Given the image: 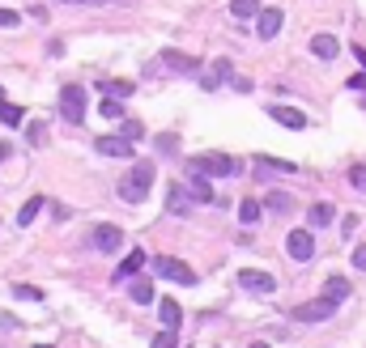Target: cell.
<instances>
[{"label": "cell", "instance_id": "26", "mask_svg": "<svg viewBox=\"0 0 366 348\" xmlns=\"http://www.w3.org/2000/svg\"><path fill=\"white\" fill-rule=\"evenodd\" d=\"M103 119H111V123H124V119H128V115H124V107H119L111 94L103 98Z\"/></svg>", "mask_w": 366, "mask_h": 348}, {"label": "cell", "instance_id": "42", "mask_svg": "<svg viewBox=\"0 0 366 348\" xmlns=\"http://www.w3.org/2000/svg\"><path fill=\"white\" fill-rule=\"evenodd\" d=\"M85 5H107V0H85Z\"/></svg>", "mask_w": 366, "mask_h": 348}, {"label": "cell", "instance_id": "34", "mask_svg": "<svg viewBox=\"0 0 366 348\" xmlns=\"http://www.w3.org/2000/svg\"><path fill=\"white\" fill-rule=\"evenodd\" d=\"M362 226V217L358 213H349V217H340V234H345V238H354V230Z\"/></svg>", "mask_w": 366, "mask_h": 348}, {"label": "cell", "instance_id": "28", "mask_svg": "<svg viewBox=\"0 0 366 348\" xmlns=\"http://www.w3.org/2000/svg\"><path fill=\"white\" fill-rule=\"evenodd\" d=\"M99 89H103V94H111V98H128L136 85H132V81H103Z\"/></svg>", "mask_w": 366, "mask_h": 348}, {"label": "cell", "instance_id": "13", "mask_svg": "<svg viewBox=\"0 0 366 348\" xmlns=\"http://www.w3.org/2000/svg\"><path fill=\"white\" fill-rule=\"evenodd\" d=\"M145 259H150V255H145V251H128L124 259H119V268H115V281H132L136 272L145 268Z\"/></svg>", "mask_w": 366, "mask_h": 348}, {"label": "cell", "instance_id": "33", "mask_svg": "<svg viewBox=\"0 0 366 348\" xmlns=\"http://www.w3.org/2000/svg\"><path fill=\"white\" fill-rule=\"evenodd\" d=\"M154 144L162 149V153H175V149H179V136H175V132H162V136H158Z\"/></svg>", "mask_w": 366, "mask_h": 348}, {"label": "cell", "instance_id": "1", "mask_svg": "<svg viewBox=\"0 0 366 348\" xmlns=\"http://www.w3.org/2000/svg\"><path fill=\"white\" fill-rule=\"evenodd\" d=\"M150 187H154V162H136L124 179H119V200L124 204H145L150 200Z\"/></svg>", "mask_w": 366, "mask_h": 348}, {"label": "cell", "instance_id": "21", "mask_svg": "<svg viewBox=\"0 0 366 348\" xmlns=\"http://www.w3.org/2000/svg\"><path fill=\"white\" fill-rule=\"evenodd\" d=\"M260 0H230V13L238 17V21H252V17H260Z\"/></svg>", "mask_w": 366, "mask_h": 348}, {"label": "cell", "instance_id": "10", "mask_svg": "<svg viewBox=\"0 0 366 348\" xmlns=\"http://www.w3.org/2000/svg\"><path fill=\"white\" fill-rule=\"evenodd\" d=\"M268 119H277L281 128H289V132H303L307 128V115L294 111V107H268Z\"/></svg>", "mask_w": 366, "mask_h": 348}, {"label": "cell", "instance_id": "40", "mask_svg": "<svg viewBox=\"0 0 366 348\" xmlns=\"http://www.w3.org/2000/svg\"><path fill=\"white\" fill-rule=\"evenodd\" d=\"M354 56H358V64L366 68V47H354Z\"/></svg>", "mask_w": 366, "mask_h": 348}, {"label": "cell", "instance_id": "9", "mask_svg": "<svg viewBox=\"0 0 366 348\" xmlns=\"http://www.w3.org/2000/svg\"><path fill=\"white\" fill-rule=\"evenodd\" d=\"M94 149H99L103 157H132V140L119 132V136H99L94 140Z\"/></svg>", "mask_w": 366, "mask_h": 348}, {"label": "cell", "instance_id": "24", "mask_svg": "<svg viewBox=\"0 0 366 348\" xmlns=\"http://www.w3.org/2000/svg\"><path fill=\"white\" fill-rule=\"evenodd\" d=\"M324 293L332 297V302H345V297H349V281H345V276H328Z\"/></svg>", "mask_w": 366, "mask_h": 348}, {"label": "cell", "instance_id": "12", "mask_svg": "<svg viewBox=\"0 0 366 348\" xmlns=\"http://www.w3.org/2000/svg\"><path fill=\"white\" fill-rule=\"evenodd\" d=\"M281 21H285V13H281V9H260V17H256L260 39H277V34H281Z\"/></svg>", "mask_w": 366, "mask_h": 348}, {"label": "cell", "instance_id": "27", "mask_svg": "<svg viewBox=\"0 0 366 348\" xmlns=\"http://www.w3.org/2000/svg\"><path fill=\"white\" fill-rule=\"evenodd\" d=\"M264 208H268V213H289V195H285V191H268Z\"/></svg>", "mask_w": 366, "mask_h": 348}, {"label": "cell", "instance_id": "41", "mask_svg": "<svg viewBox=\"0 0 366 348\" xmlns=\"http://www.w3.org/2000/svg\"><path fill=\"white\" fill-rule=\"evenodd\" d=\"M247 348H273V344H264V340H260V344H247Z\"/></svg>", "mask_w": 366, "mask_h": 348}, {"label": "cell", "instance_id": "29", "mask_svg": "<svg viewBox=\"0 0 366 348\" xmlns=\"http://www.w3.org/2000/svg\"><path fill=\"white\" fill-rule=\"evenodd\" d=\"M260 213H264V208H260L256 200H243V204H238V217H243V226H256V221H260Z\"/></svg>", "mask_w": 366, "mask_h": 348}, {"label": "cell", "instance_id": "35", "mask_svg": "<svg viewBox=\"0 0 366 348\" xmlns=\"http://www.w3.org/2000/svg\"><path fill=\"white\" fill-rule=\"evenodd\" d=\"M17 21H21V17H17L13 9H0V30H13V26H17Z\"/></svg>", "mask_w": 366, "mask_h": 348}, {"label": "cell", "instance_id": "23", "mask_svg": "<svg viewBox=\"0 0 366 348\" xmlns=\"http://www.w3.org/2000/svg\"><path fill=\"white\" fill-rule=\"evenodd\" d=\"M162 64L175 68V72H192V68H196V60H192V56H179V52H162Z\"/></svg>", "mask_w": 366, "mask_h": 348}, {"label": "cell", "instance_id": "5", "mask_svg": "<svg viewBox=\"0 0 366 348\" xmlns=\"http://www.w3.org/2000/svg\"><path fill=\"white\" fill-rule=\"evenodd\" d=\"M154 272L166 281H175V285H196V272H192L183 259H170V255H158L154 259Z\"/></svg>", "mask_w": 366, "mask_h": 348}, {"label": "cell", "instance_id": "14", "mask_svg": "<svg viewBox=\"0 0 366 348\" xmlns=\"http://www.w3.org/2000/svg\"><path fill=\"white\" fill-rule=\"evenodd\" d=\"M158 318H162V327L179 331V318H183V310H179V302H175V297H158Z\"/></svg>", "mask_w": 366, "mask_h": 348}, {"label": "cell", "instance_id": "30", "mask_svg": "<svg viewBox=\"0 0 366 348\" xmlns=\"http://www.w3.org/2000/svg\"><path fill=\"white\" fill-rule=\"evenodd\" d=\"M13 297H21V302H43V289H34V285H13Z\"/></svg>", "mask_w": 366, "mask_h": 348}, {"label": "cell", "instance_id": "4", "mask_svg": "<svg viewBox=\"0 0 366 348\" xmlns=\"http://www.w3.org/2000/svg\"><path fill=\"white\" fill-rule=\"evenodd\" d=\"M60 115L68 123H81L85 119V89L81 85H60Z\"/></svg>", "mask_w": 366, "mask_h": 348}, {"label": "cell", "instance_id": "36", "mask_svg": "<svg viewBox=\"0 0 366 348\" xmlns=\"http://www.w3.org/2000/svg\"><path fill=\"white\" fill-rule=\"evenodd\" d=\"M124 136H128V140H136V136H145V128H141L136 119H124Z\"/></svg>", "mask_w": 366, "mask_h": 348}, {"label": "cell", "instance_id": "15", "mask_svg": "<svg viewBox=\"0 0 366 348\" xmlns=\"http://www.w3.org/2000/svg\"><path fill=\"white\" fill-rule=\"evenodd\" d=\"M183 187H187V195H192L196 204H213V187H209V179H205V174H196V170H192V179H187Z\"/></svg>", "mask_w": 366, "mask_h": 348}, {"label": "cell", "instance_id": "18", "mask_svg": "<svg viewBox=\"0 0 366 348\" xmlns=\"http://www.w3.org/2000/svg\"><path fill=\"white\" fill-rule=\"evenodd\" d=\"M252 166H256L260 174H294V162H277V157H264V153H256Z\"/></svg>", "mask_w": 366, "mask_h": 348}, {"label": "cell", "instance_id": "37", "mask_svg": "<svg viewBox=\"0 0 366 348\" xmlns=\"http://www.w3.org/2000/svg\"><path fill=\"white\" fill-rule=\"evenodd\" d=\"M349 259H354V268H362V272H366V242H362V246H354V255H349Z\"/></svg>", "mask_w": 366, "mask_h": 348}, {"label": "cell", "instance_id": "7", "mask_svg": "<svg viewBox=\"0 0 366 348\" xmlns=\"http://www.w3.org/2000/svg\"><path fill=\"white\" fill-rule=\"evenodd\" d=\"M285 255L294 259V263H307V259L315 255V238H311V230H289V234H285Z\"/></svg>", "mask_w": 366, "mask_h": 348}, {"label": "cell", "instance_id": "2", "mask_svg": "<svg viewBox=\"0 0 366 348\" xmlns=\"http://www.w3.org/2000/svg\"><path fill=\"white\" fill-rule=\"evenodd\" d=\"M187 170L205 174V179H222V174H234L238 170V162L226 157V153H196V157H187Z\"/></svg>", "mask_w": 366, "mask_h": 348}, {"label": "cell", "instance_id": "6", "mask_svg": "<svg viewBox=\"0 0 366 348\" xmlns=\"http://www.w3.org/2000/svg\"><path fill=\"white\" fill-rule=\"evenodd\" d=\"M336 306H340V302H332V297L324 293V297H315V302L294 306V323H324V318H332Z\"/></svg>", "mask_w": 366, "mask_h": 348}, {"label": "cell", "instance_id": "16", "mask_svg": "<svg viewBox=\"0 0 366 348\" xmlns=\"http://www.w3.org/2000/svg\"><path fill=\"white\" fill-rule=\"evenodd\" d=\"M311 56H315V60H336V56H340V43H336L332 34H315V39H311Z\"/></svg>", "mask_w": 366, "mask_h": 348}, {"label": "cell", "instance_id": "32", "mask_svg": "<svg viewBox=\"0 0 366 348\" xmlns=\"http://www.w3.org/2000/svg\"><path fill=\"white\" fill-rule=\"evenodd\" d=\"M150 348H175V331H170V327H162V331L150 340Z\"/></svg>", "mask_w": 366, "mask_h": 348}, {"label": "cell", "instance_id": "22", "mask_svg": "<svg viewBox=\"0 0 366 348\" xmlns=\"http://www.w3.org/2000/svg\"><path fill=\"white\" fill-rule=\"evenodd\" d=\"M128 297H132L136 306H150V302H154V285H150V281H132V285H128Z\"/></svg>", "mask_w": 366, "mask_h": 348}, {"label": "cell", "instance_id": "19", "mask_svg": "<svg viewBox=\"0 0 366 348\" xmlns=\"http://www.w3.org/2000/svg\"><path fill=\"white\" fill-rule=\"evenodd\" d=\"M43 204H47L43 195H30V200L21 204V213H17V226H21V230H26V226H34V217L43 213Z\"/></svg>", "mask_w": 366, "mask_h": 348}, {"label": "cell", "instance_id": "8", "mask_svg": "<svg viewBox=\"0 0 366 348\" xmlns=\"http://www.w3.org/2000/svg\"><path fill=\"white\" fill-rule=\"evenodd\" d=\"M238 285L247 289V293H273L277 289V281L268 276V272H260V268H243L238 272Z\"/></svg>", "mask_w": 366, "mask_h": 348}, {"label": "cell", "instance_id": "44", "mask_svg": "<svg viewBox=\"0 0 366 348\" xmlns=\"http://www.w3.org/2000/svg\"><path fill=\"white\" fill-rule=\"evenodd\" d=\"M34 348H47V344H34Z\"/></svg>", "mask_w": 366, "mask_h": 348}, {"label": "cell", "instance_id": "20", "mask_svg": "<svg viewBox=\"0 0 366 348\" xmlns=\"http://www.w3.org/2000/svg\"><path fill=\"white\" fill-rule=\"evenodd\" d=\"M0 123H9V128H21V123H26V111H21L17 102H5V98H0Z\"/></svg>", "mask_w": 366, "mask_h": 348}, {"label": "cell", "instance_id": "11", "mask_svg": "<svg viewBox=\"0 0 366 348\" xmlns=\"http://www.w3.org/2000/svg\"><path fill=\"white\" fill-rule=\"evenodd\" d=\"M187 208H192L187 187H183V183H170V187H166V213H170V217H183Z\"/></svg>", "mask_w": 366, "mask_h": 348}, {"label": "cell", "instance_id": "45", "mask_svg": "<svg viewBox=\"0 0 366 348\" xmlns=\"http://www.w3.org/2000/svg\"><path fill=\"white\" fill-rule=\"evenodd\" d=\"M0 98H5V89H0Z\"/></svg>", "mask_w": 366, "mask_h": 348}, {"label": "cell", "instance_id": "31", "mask_svg": "<svg viewBox=\"0 0 366 348\" xmlns=\"http://www.w3.org/2000/svg\"><path fill=\"white\" fill-rule=\"evenodd\" d=\"M349 187L366 191V166H362V162H358V166H349Z\"/></svg>", "mask_w": 366, "mask_h": 348}, {"label": "cell", "instance_id": "17", "mask_svg": "<svg viewBox=\"0 0 366 348\" xmlns=\"http://www.w3.org/2000/svg\"><path fill=\"white\" fill-rule=\"evenodd\" d=\"M332 217H336V208H332L328 200H320V204L307 208V226H311V230H324V226H332Z\"/></svg>", "mask_w": 366, "mask_h": 348}, {"label": "cell", "instance_id": "39", "mask_svg": "<svg viewBox=\"0 0 366 348\" xmlns=\"http://www.w3.org/2000/svg\"><path fill=\"white\" fill-rule=\"evenodd\" d=\"M5 327H17V318H9V314H0V331Z\"/></svg>", "mask_w": 366, "mask_h": 348}, {"label": "cell", "instance_id": "3", "mask_svg": "<svg viewBox=\"0 0 366 348\" xmlns=\"http://www.w3.org/2000/svg\"><path fill=\"white\" fill-rule=\"evenodd\" d=\"M90 246H94V251H103V255H115L119 246H124V230L111 226V221H103V226L90 230Z\"/></svg>", "mask_w": 366, "mask_h": 348}, {"label": "cell", "instance_id": "43", "mask_svg": "<svg viewBox=\"0 0 366 348\" xmlns=\"http://www.w3.org/2000/svg\"><path fill=\"white\" fill-rule=\"evenodd\" d=\"M64 5H85V0H64Z\"/></svg>", "mask_w": 366, "mask_h": 348}, {"label": "cell", "instance_id": "38", "mask_svg": "<svg viewBox=\"0 0 366 348\" xmlns=\"http://www.w3.org/2000/svg\"><path fill=\"white\" fill-rule=\"evenodd\" d=\"M349 89H358V94H366V72H358V77H349Z\"/></svg>", "mask_w": 366, "mask_h": 348}, {"label": "cell", "instance_id": "25", "mask_svg": "<svg viewBox=\"0 0 366 348\" xmlns=\"http://www.w3.org/2000/svg\"><path fill=\"white\" fill-rule=\"evenodd\" d=\"M226 77H230V60H217L213 72L205 77V89H217V81H226Z\"/></svg>", "mask_w": 366, "mask_h": 348}]
</instances>
